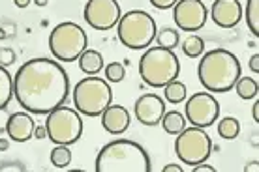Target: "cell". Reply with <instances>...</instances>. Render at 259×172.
<instances>
[{"mask_svg": "<svg viewBox=\"0 0 259 172\" xmlns=\"http://www.w3.org/2000/svg\"><path fill=\"white\" fill-rule=\"evenodd\" d=\"M70 94L66 70L49 58H32L21 66L13 77V96L30 114H47L64 105Z\"/></svg>", "mask_w": 259, "mask_h": 172, "instance_id": "obj_1", "label": "cell"}, {"mask_svg": "<svg viewBox=\"0 0 259 172\" xmlns=\"http://www.w3.org/2000/svg\"><path fill=\"white\" fill-rule=\"evenodd\" d=\"M242 75L239 58L226 49H212L203 54L197 68V77L203 88L210 94H224L233 88L237 79Z\"/></svg>", "mask_w": 259, "mask_h": 172, "instance_id": "obj_2", "label": "cell"}, {"mask_svg": "<svg viewBox=\"0 0 259 172\" xmlns=\"http://www.w3.org/2000/svg\"><path fill=\"white\" fill-rule=\"evenodd\" d=\"M96 172H150L152 165L147 152L134 140H113L105 144L94 163Z\"/></svg>", "mask_w": 259, "mask_h": 172, "instance_id": "obj_3", "label": "cell"}, {"mask_svg": "<svg viewBox=\"0 0 259 172\" xmlns=\"http://www.w3.org/2000/svg\"><path fill=\"white\" fill-rule=\"evenodd\" d=\"M181 73V62L171 49L150 47L139 60V75L152 88H163Z\"/></svg>", "mask_w": 259, "mask_h": 172, "instance_id": "obj_4", "label": "cell"}, {"mask_svg": "<svg viewBox=\"0 0 259 172\" xmlns=\"http://www.w3.org/2000/svg\"><path fill=\"white\" fill-rule=\"evenodd\" d=\"M117 34L120 43L132 51L149 49L156 38V21L143 10H132L120 15L117 23Z\"/></svg>", "mask_w": 259, "mask_h": 172, "instance_id": "obj_5", "label": "cell"}, {"mask_svg": "<svg viewBox=\"0 0 259 172\" xmlns=\"http://www.w3.org/2000/svg\"><path fill=\"white\" fill-rule=\"evenodd\" d=\"M113 101V92L105 79L96 75L84 77L73 88L75 110L84 116H100Z\"/></svg>", "mask_w": 259, "mask_h": 172, "instance_id": "obj_6", "label": "cell"}, {"mask_svg": "<svg viewBox=\"0 0 259 172\" xmlns=\"http://www.w3.org/2000/svg\"><path fill=\"white\" fill-rule=\"evenodd\" d=\"M49 51L60 62H73L87 51V34L71 21L60 23L51 30Z\"/></svg>", "mask_w": 259, "mask_h": 172, "instance_id": "obj_7", "label": "cell"}, {"mask_svg": "<svg viewBox=\"0 0 259 172\" xmlns=\"http://www.w3.org/2000/svg\"><path fill=\"white\" fill-rule=\"evenodd\" d=\"M46 118V129L47 137L55 144H64L70 146L73 142H77L83 135V120L75 108L60 107L53 108L51 112H47Z\"/></svg>", "mask_w": 259, "mask_h": 172, "instance_id": "obj_8", "label": "cell"}, {"mask_svg": "<svg viewBox=\"0 0 259 172\" xmlns=\"http://www.w3.org/2000/svg\"><path fill=\"white\" fill-rule=\"evenodd\" d=\"M175 153L184 165H201L212 153L210 135L203 128H184L175 139Z\"/></svg>", "mask_w": 259, "mask_h": 172, "instance_id": "obj_9", "label": "cell"}, {"mask_svg": "<svg viewBox=\"0 0 259 172\" xmlns=\"http://www.w3.org/2000/svg\"><path fill=\"white\" fill-rule=\"evenodd\" d=\"M218 114H220V105L210 92L194 94L186 101V107H184L186 122H190L195 128H210L216 122Z\"/></svg>", "mask_w": 259, "mask_h": 172, "instance_id": "obj_10", "label": "cell"}, {"mask_svg": "<svg viewBox=\"0 0 259 172\" xmlns=\"http://www.w3.org/2000/svg\"><path fill=\"white\" fill-rule=\"evenodd\" d=\"M120 15L122 10L117 0H89L84 4L83 17L94 30H111L117 26Z\"/></svg>", "mask_w": 259, "mask_h": 172, "instance_id": "obj_11", "label": "cell"}, {"mask_svg": "<svg viewBox=\"0 0 259 172\" xmlns=\"http://www.w3.org/2000/svg\"><path fill=\"white\" fill-rule=\"evenodd\" d=\"M208 17L207 6L201 0H177L173 6V21L184 32L201 30Z\"/></svg>", "mask_w": 259, "mask_h": 172, "instance_id": "obj_12", "label": "cell"}, {"mask_svg": "<svg viewBox=\"0 0 259 172\" xmlns=\"http://www.w3.org/2000/svg\"><path fill=\"white\" fill-rule=\"evenodd\" d=\"M165 112V101L156 94H145L134 105L136 120H139L143 126H158Z\"/></svg>", "mask_w": 259, "mask_h": 172, "instance_id": "obj_13", "label": "cell"}, {"mask_svg": "<svg viewBox=\"0 0 259 172\" xmlns=\"http://www.w3.org/2000/svg\"><path fill=\"white\" fill-rule=\"evenodd\" d=\"M242 17L240 0H214L210 8V19L220 28H235Z\"/></svg>", "mask_w": 259, "mask_h": 172, "instance_id": "obj_14", "label": "cell"}, {"mask_svg": "<svg viewBox=\"0 0 259 172\" xmlns=\"http://www.w3.org/2000/svg\"><path fill=\"white\" fill-rule=\"evenodd\" d=\"M34 124L30 112H13V114L8 116L6 122V133L10 137V140H15V142H26L30 140V137H34Z\"/></svg>", "mask_w": 259, "mask_h": 172, "instance_id": "obj_15", "label": "cell"}, {"mask_svg": "<svg viewBox=\"0 0 259 172\" xmlns=\"http://www.w3.org/2000/svg\"><path fill=\"white\" fill-rule=\"evenodd\" d=\"M100 116L104 129L111 135H122L130 128V112L122 105H109Z\"/></svg>", "mask_w": 259, "mask_h": 172, "instance_id": "obj_16", "label": "cell"}, {"mask_svg": "<svg viewBox=\"0 0 259 172\" xmlns=\"http://www.w3.org/2000/svg\"><path fill=\"white\" fill-rule=\"evenodd\" d=\"M77 60H79V68H81V71L87 73V75H98L105 66L104 56H102L98 51H92V49H87Z\"/></svg>", "mask_w": 259, "mask_h": 172, "instance_id": "obj_17", "label": "cell"}, {"mask_svg": "<svg viewBox=\"0 0 259 172\" xmlns=\"http://www.w3.org/2000/svg\"><path fill=\"white\" fill-rule=\"evenodd\" d=\"M160 124H162V128L165 133L179 135L182 129L186 128V116L181 114L179 110H169V112H163Z\"/></svg>", "mask_w": 259, "mask_h": 172, "instance_id": "obj_18", "label": "cell"}, {"mask_svg": "<svg viewBox=\"0 0 259 172\" xmlns=\"http://www.w3.org/2000/svg\"><path fill=\"white\" fill-rule=\"evenodd\" d=\"M235 90H237V94H239L240 99L248 101V99L257 97L259 84L255 79H252V77H239L237 83H235Z\"/></svg>", "mask_w": 259, "mask_h": 172, "instance_id": "obj_19", "label": "cell"}, {"mask_svg": "<svg viewBox=\"0 0 259 172\" xmlns=\"http://www.w3.org/2000/svg\"><path fill=\"white\" fill-rule=\"evenodd\" d=\"M13 97V77L4 66H0V108H6Z\"/></svg>", "mask_w": 259, "mask_h": 172, "instance_id": "obj_20", "label": "cell"}, {"mask_svg": "<svg viewBox=\"0 0 259 172\" xmlns=\"http://www.w3.org/2000/svg\"><path fill=\"white\" fill-rule=\"evenodd\" d=\"M163 88H165V101L171 103V105H179L186 99V86L177 79L167 83Z\"/></svg>", "mask_w": 259, "mask_h": 172, "instance_id": "obj_21", "label": "cell"}, {"mask_svg": "<svg viewBox=\"0 0 259 172\" xmlns=\"http://www.w3.org/2000/svg\"><path fill=\"white\" fill-rule=\"evenodd\" d=\"M49 161L55 168H66L68 165H71V150H68V146L64 144H57L51 150Z\"/></svg>", "mask_w": 259, "mask_h": 172, "instance_id": "obj_22", "label": "cell"}, {"mask_svg": "<svg viewBox=\"0 0 259 172\" xmlns=\"http://www.w3.org/2000/svg\"><path fill=\"white\" fill-rule=\"evenodd\" d=\"M239 133H240V122L237 118H233V116L222 118L220 124H218V135H220L222 139L231 140Z\"/></svg>", "mask_w": 259, "mask_h": 172, "instance_id": "obj_23", "label": "cell"}, {"mask_svg": "<svg viewBox=\"0 0 259 172\" xmlns=\"http://www.w3.org/2000/svg\"><path fill=\"white\" fill-rule=\"evenodd\" d=\"M182 52L188 58H199L205 52V41L199 36L192 34V36H188L182 41Z\"/></svg>", "mask_w": 259, "mask_h": 172, "instance_id": "obj_24", "label": "cell"}, {"mask_svg": "<svg viewBox=\"0 0 259 172\" xmlns=\"http://www.w3.org/2000/svg\"><path fill=\"white\" fill-rule=\"evenodd\" d=\"M179 39H181V36H179V32H177L175 28H163L160 32H156L154 41L158 43V47L173 51L177 45H179Z\"/></svg>", "mask_w": 259, "mask_h": 172, "instance_id": "obj_25", "label": "cell"}, {"mask_svg": "<svg viewBox=\"0 0 259 172\" xmlns=\"http://www.w3.org/2000/svg\"><path fill=\"white\" fill-rule=\"evenodd\" d=\"M246 23L250 32L259 36V0H248L246 6Z\"/></svg>", "mask_w": 259, "mask_h": 172, "instance_id": "obj_26", "label": "cell"}, {"mask_svg": "<svg viewBox=\"0 0 259 172\" xmlns=\"http://www.w3.org/2000/svg\"><path fill=\"white\" fill-rule=\"evenodd\" d=\"M104 68H105V79L109 83H120L124 77H126V70H124V66L120 62H109Z\"/></svg>", "mask_w": 259, "mask_h": 172, "instance_id": "obj_27", "label": "cell"}, {"mask_svg": "<svg viewBox=\"0 0 259 172\" xmlns=\"http://www.w3.org/2000/svg\"><path fill=\"white\" fill-rule=\"evenodd\" d=\"M13 60H15V54H13L10 49H2V51H0V66L12 64Z\"/></svg>", "mask_w": 259, "mask_h": 172, "instance_id": "obj_28", "label": "cell"}, {"mask_svg": "<svg viewBox=\"0 0 259 172\" xmlns=\"http://www.w3.org/2000/svg\"><path fill=\"white\" fill-rule=\"evenodd\" d=\"M150 4L158 10H169V8H173L177 4V0H150Z\"/></svg>", "mask_w": 259, "mask_h": 172, "instance_id": "obj_29", "label": "cell"}, {"mask_svg": "<svg viewBox=\"0 0 259 172\" xmlns=\"http://www.w3.org/2000/svg\"><path fill=\"white\" fill-rule=\"evenodd\" d=\"M0 172H25V166L19 163H6V165H0Z\"/></svg>", "mask_w": 259, "mask_h": 172, "instance_id": "obj_30", "label": "cell"}, {"mask_svg": "<svg viewBox=\"0 0 259 172\" xmlns=\"http://www.w3.org/2000/svg\"><path fill=\"white\" fill-rule=\"evenodd\" d=\"M34 137H36V139H46L47 137L46 126H36V128H34Z\"/></svg>", "mask_w": 259, "mask_h": 172, "instance_id": "obj_31", "label": "cell"}, {"mask_svg": "<svg viewBox=\"0 0 259 172\" xmlns=\"http://www.w3.org/2000/svg\"><path fill=\"white\" fill-rule=\"evenodd\" d=\"M192 172H216V168L214 166H210V165H195L194 168H192Z\"/></svg>", "mask_w": 259, "mask_h": 172, "instance_id": "obj_32", "label": "cell"}, {"mask_svg": "<svg viewBox=\"0 0 259 172\" xmlns=\"http://www.w3.org/2000/svg\"><path fill=\"white\" fill-rule=\"evenodd\" d=\"M250 70H252L253 73H257V71H259V54H257V52L250 58Z\"/></svg>", "mask_w": 259, "mask_h": 172, "instance_id": "obj_33", "label": "cell"}, {"mask_svg": "<svg viewBox=\"0 0 259 172\" xmlns=\"http://www.w3.org/2000/svg\"><path fill=\"white\" fill-rule=\"evenodd\" d=\"M162 172H182V168L179 165H165Z\"/></svg>", "mask_w": 259, "mask_h": 172, "instance_id": "obj_34", "label": "cell"}, {"mask_svg": "<svg viewBox=\"0 0 259 172\" xmlns=\"http://www.w3.org/2000/svg\"><path fill=\"white\" fill-rule=\"evenodd\" d=\"M259 166H257V161L255 163H250L248 166H244V172H257Z\"/></svg>", "mask_w": 259, "mask_h": 172, "instance_id": "obj_35", "label": "cell"}, {"mask_svg": "<svg viewBox=\"0 0 259 172\" xmlns=\"http://www.w3.org/2000/svg\"><path fill=\"white\" fill-rule=\"evenodd\" d=\"M10 148V140L8 139H0V152H6Z\"/></svg>", "mask_w": 259, "mask_h": 172, "instance_id": "obj_36", "label": "cell"}, {"mask_svg": "<svg viewBox=\"0 0 259 172\" xmlns=\"http://www.w3.org/2000/svg\"><path fill=\"white\" fill-rule=\"evenodd\" d=\"M13 4L17 8H26L28 4H30V0H13Z\"/></svg>", "mask_w": 259, "mask_h": 172, "instance_id": "obj_37", "label": "cell"}, {"mask_svg": "<svg viewBox=\"0 0 259 172\" xmlns=\"http://www.w3.org/2000/svg\"><path fill=\"white\" fill-rule=\"evenodd\" d=\"M252 114H253V120L259 122V103L257 101H255V105H253V108H252Z\"/></svg>", "mask_w": 259, "mask_h": 172, "instance_id": "obj_38", "label": "cell"}, {"mask_svg": "<svg viewBox=\"0 0 259 172\" xmlns=\"http://www.w3.org/2000/svg\"><path fill=\"white\" fill-rule=\"evenodd\" d=\"M47 2H49V0H34L36 6H47Z\"/></svg>", "mask_w": 259, "mask_h": 172, "instance_id": "obj_39", "label": "cell"}]
</instances>
